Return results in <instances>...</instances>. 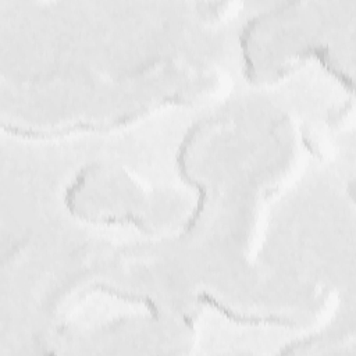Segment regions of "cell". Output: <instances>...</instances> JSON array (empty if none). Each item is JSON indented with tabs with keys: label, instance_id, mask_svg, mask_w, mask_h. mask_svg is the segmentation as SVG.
Wrapping results in <instances>:
<instances>
[{
	"label": "cell",
	"instance_id": "4",
	"mask_svg": "<svg viewBox=\"0 0 356 356\" xmlns=\"http://www.w3.org/2000/svg\"><path fill=\"white\" fill-rule=\"evenodd\" d=\"M302 56H314L320 60V63L323 64V67L330 72L332 74L349 92H353V81L352 78H349L348 75H345L342 71H339L338 68H335L330 60H328V54H327V49L325 47H309L306 50H303L300 53Z\"/></svg>",
	"mask_w": 356,
	"mask_h": 356
},
{
	"label": "cell",
	"instance_id": "3",
	"mask_svg": "<svg viewBox=\"0 0 356 356\" xmlns=\"http://www.w3.org/2000/svg\"><path fill=\"white\" fill-rule=\"evenodd\" d=\"M291 4H292V1H289V3H284V4H281V6H278V7H274V8L268 10V11H263L261 14L256 15L254 18H252V19L248 22V25H245V28H243V31H242V35H241V47H242L243 63H245V72H246L248 79H250V81H252V79L256 76L254 67H253L252 58H250V56H249V49H248V40H249V38H250V32L254 29V26L259 24V21H261V19H263V18H266V17L273 15L274 13L280 11L281 8L289 7Z\"/></svg>",
	"mask_w": 356,
	"mask_h": 356
},
{
	"label": "cell",
	"instance_id": "2",
	"mask_svg": "<svg viewBox=\"0 0 356 356\" xmlns=\"http://www.w3.org/2000/svg\"><path fill=\"white\" fill-rule=\"evenodd\" d=\"M197 302L207 303L213 307H216L221 314H224L228 320L239 324H250V325H259V324H278V325H296L293 320L278 317V316H267V317H256V316H242L235 313L234 310L228 309L225 305L220 303L216 298L209 295L207 292H202L197 295Z\"/></svg>",
	"mask_w": 356,
	"mask_h": 356
},
{
	"label": "cell",
	"instance_id": "5",
	"mask_svg": "<svg viewBox=\"0 0 356 356\" xmlns=\"http://www.w3.org/2000/svg\"><path fill=\"white\" fill-rule=\"evenodd\" d=\"M93 289H97V291H102V292H106L114 298H118V299H122V300H127V302H140V303H145L152 314L153 318H159V307L156 306V303L147 298V296H142V295H134V293H129V292H122L117 288H113V286H108V285H104V284H97V285H93Z\"/></svg>",
	"mask_w": 356,
	"mask_h": 356
},
{
	"label": "cell",
	"instance_id": "1",
	"mask_svg": "<svg viewBox=\"0 0 356 356\" xmlns=\"http://www.w3.org/2000/svg\"><path fill=\"white\" fill-rule=\"evenodd\" d=\"M202 127H203V124L197 122V124H195V125L191 128V131H189V132L186 134V136L184 138V140H182V143H181V146H179L178 154H177V163H178V168H179V174H181L182 179H184V181H186L189 185L195 186V188L197 189V193H199V195H197V203H196L195 211H193V214L189 217V220L186 221L185 228H184V231H182L184 234H188V232L195 227L196 221L199 220V217H200V214H202V211H203V209H204L206 196H207V191H206L204 185H203V184H200V182H199V181H196V179H192V177L188 174L186 163H185L188 149H189V146H191V143H192V140H193V138H195L196 132H197Z\"/></svg>",
	"mask_w": 356,
	"mask_h": 356
}]
</instances>
